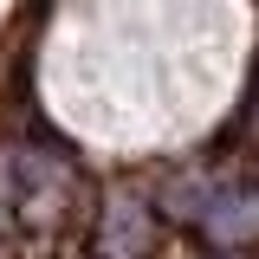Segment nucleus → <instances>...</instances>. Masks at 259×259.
I'll use <instances>...</instances> for the list:
<instances>
[{
	"label": "nucleus",
	"mask_w": 259,
	"mask_h": 259,
	"mask_svg": "<svg viewBox=\"0 0 259 259\" xmlns=\"http://www.w3.org/2000/svg\"><path fill=\"white\" fill-rule=\"evenodd\" d=\"M168 214L194 221L214 246H240L259 233V188H227V182H175L168 188Z\"/></svg>",
	"instance_id": "f257e3e1"
},
{
	"label": "nucleus",
	"mask_w": 259,
	"mask_h": 259,
	"mask_svg": "<svg viewBox=\"0 0 259 259\" xmlns=\"http://www.w3.org/2000/svg\"><path fill=\"white\" fill-rule=\"evenodd\" d=\"M156 246V221L136 194H117L104 207V227H97V259H149Z\"/></svg>",
	"instance_id": "f03ea898"
}]
</instances>
